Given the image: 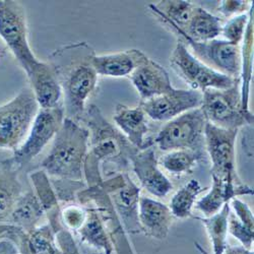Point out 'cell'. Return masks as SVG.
Returning <instances> with one entry per match:
<instances>
[{
    "label": "cell",
    "mask_w": 254,
    "mask_h": 254,
    "mask_svg": "<svg viewBox=\"0 0 254 254\" xmlns=\"http://www.w3.org/2000/svg\"><path fill=\"white\" fill-rule=\"evenodd\" d=\"M94 49L87 42H77L55 50L49 56L63 95L64 115L76 122L86 114L87 102L96 91L98 77L94 66Z\"/></svg>",
    "instance_id": "cell-1"
},
{
    "label": "cell",
    "mask_w": 254,
    "mask_h": 254,
    "mask_svg": "<svg viewBox=\"0 0 254 254\" xmlns=\"http://www.w3.org/2000/svg\"><path fill=\"white\" fill-rule=\"evenodd\" d=\"M82 121L90 132L89 152L83 165V178L88 187L103 183V169L106 165L113 166L116 174L124 171L130 165L131 157L138 151L125 135L105 118L95 104L86 110Z\"/></svg>",
    "instance_id": "cell-2"
},
{
    "label": "cell",
    "mask_w": 254,
    "mask_h": 254,
    "mask_svg": "<svg viewBox=\"0 0 254 254\" xmlns=\"http://www.w3.org/2000/svg\"><path fill=\"white\" fill-rule=\"evenodd\" d=\"M89 141L87 127L65 117L53 138L50 152L41 163V169L51 178L84 181L83 165Z\"/></svg>",
    "instance_id": "cell-3"
},
{
    "label": "cell",
    "mask_w": 254,
    "mask_h": 254,
    "mask_svg": "<svg viewBox=\"0 0 254 254\" xmlns=\"http://www.w3.org/2000/svg\"><path fill=\"white\" fill-rule=\"evenodd\" d=\"M149 7L166 27L177 35L180 42L185 46L190 47L192 54L204 64L232 78H239L241 70V49L238 45L231 44L220 39L207 42L194 41L187 37L185 32L180 30L172 22L163 16L156 9L154 4H150Z\"/></svg>",
    "instance_id": "cell-4"
},
{
    "label": "cell",
    "mask_w": 254,
    "mask_h": 254,
    "mask_svg": "<svg viewBox=\"0 0 254 254\" xmlns=\"http://www.w3.org/2000/svg\"><path fill=\"white\" fill-rule=\"evenodd\" d=\"M40 110L30 87L0 106V149L17 150L27 137Z\"/></svg>",
    "instance_id": "cell-5"
},
{
    "label": "cell",
    "mask_w": 254,
    "mask_h": 254,
    "mask_svg": "<svg viewBox=\"0 0 254 254\" xmlns=\"http://www.w3.org/2000/svg\"><path fill=\"white\" fill-rule=\"evenodd\" d=\"M28 35L23 4L13 0H0V39L26 73L40 61L30 46Z\"/></svg>",
    "instance_id": "cell-6"
},
{
    "label": "cell",
    "mask_w": 254,
    "mask_h": 254,
    "mask_svg": "<svg viewBox=\"0 0 254 254\" xmlns=\"http://www.w3.org/2000/svg\"><path fill=\"white\" fill-rule=\"evenodd\" d=\"M207 122L226 129H238L253 124V114L242 109L240 78L226 90L209 89L202 92L200 106Z\"/></svg>",
    "instance_id": "cell-7"
},
{
    "label": "cell",
    "mask_w": 254,
    "mask_h": 254,
    "mask_svg": "<svg viewBox=\"0 0 254 254\" xmlns=\"http://www.w3.org/2000/svg\"><path fill=\"white\" fill-rule=\"evenodd\" d=\"M206 123L200 107L187 111L168 121L152 142L166 153L176 150L202 151Z\"/></svg>",
    "instance_id": "cell-8"
},
{
    "label": "cell",
    "mask_w": 254,
    "mask_h": 254,
    "mask_svg": "<svg viewBox=\"0 0 254 254\" xmlns=\"http://www.w3.org/2000/svg\"><path fill=\"white\" fill-rule=\"evenodd\" d=\"M174 71L192 90L204 92L209 89L226 90L231 88L238 78H232L207 66L190 52L182 42H178L170 57Z\"/></svg>",
    "instance_id": "cell-9"
},
{
    "label": "cell",
    "mask_w": 254,
    "mask_h": 254,
    "mask_svg": "<svg viewBox=\"0 0 254 254\" xmlns=\"http://www.w3.org/2000/svg\"><path fill=\"white\" fill-rule=\"evenodd\" d=\"M64 118L63 106L51 109H40L24 142L13 152L12 157L7 159L11 165L20 170L30 164L54 138Z\"/></svg>",
    "instance_id": "cell-10"
},
{
    "label": "cell",
    "mask_w": 254,
    "mask_h": 254,
    "mask_svg": "<svg viewBox=\"0 0 254 254\" xmlns=\"http://www.w3.org/2000/svg\"><path fill=\"white\" fill-rule=\"evenodd\" d=\"M238 129L221 128L206 123L204 146L211 163V175L229 183H241L236 172V139Z\"/></svg>",
    "instance_id": "cell-11"
},
{
    "label": "cell",
    "mask_w": 254,
    "mask_h": 254,
    "mask_svg": "<svg viewBox=\"0 0 254 254\" xmlns=\"http://www.w3.org/2000/svg\"><path fill=\"white\" fill-rule=\"evenodd\" d=\"M99 186L110 196L126 233L129 234L141 233L138 221L140 187L131 180L126 172L104 179L103 183Z\"/></svg>",
    "instance_id": "cell-12"
},
{
    "label": "cell",
    "mask_w": 254,
    "mask_h": 254,
    "mask_svg": "<svg viewBox=\"0 0 254 254\" xmlns=\"http://www.w3.org/2000/svg\"><path fill=\"white\" fill-rule=\"evenodd\" d=\"M76 200L80 204H90L96 208L116 254H135L110 196L101 186L84 188L77 193Z\"/></svg>",
    "instance_id": "cell-13"
},
{
    "label": "cell",
    "mask_w": 254,
    "mask_h": 254,
    "mask_svg": "<svg viewBox=\"0 0 254 254\" xmlns=\"http://www.w3.org/2000/svg\"><path fill=\"white\" fill-rule=\"evenodd\" d=\"M201 103V92L175 88L172 92L141 101L139 107L152 120L168 122L187 111L199 108Z\"/></svg>",
    "instance_id": "cell-14"
},
{
    "label": "cell",
    "mask_w": 254,
    "mask_h": 254,
    "mask_svg": "<svg viewBox=\"0 0 254 254\" xmlns=\"http://www.w3.org/2000/svg\"><path fill=\"white\" fill-rule=\"evenodd\" d=\"M132 170L141 186L157 197H164L173 189L171 181L160 170L159 161L152 146L138 150L130 160Z\"/></svg>",
    "instance_id": "cell-15"
},
{
    "label": "cell",
    "mask_w": 254,
    "mask_h": 254,
    "mask_svg": "<svg viewBox=\"0 0 254 254\" xmlns=\"http://www.w3.org/2000/svg\"><path fill=\"white\" fill-rule=\"evenodd\" d=\"M128 78L140 96L141 101L167 94L175 89L167 70L146 55Z\"/></svg>",
    "instance_id": "cell-16"
},
{
    "label": "cell",
    "mask_w": 254,
    "mask_h": 254,
    "mask_svg": "<svg viewBox=\"0 0 254 254\" xmlns=\"http://www.w3.org/2000/svg\"><path fill=\"white\" fill-rule=\"evenodd\" d=\"M27 76L40 109H51L63 106L60 82L49 62L40 60L27 72Z\"/></svg>",
    "instance_id": "cell-17"
},
{
    "label": "cell",
    "mask_w": 254,
    "mask_h": 254,
    "mask_svg": "<svg viewBox=\"0 0 254 254\" xmlns=\"http://www.w3.org/2000/svg\"><path fill=\"white\" fill-rule=\"evenodd\" d=\"M138 221L141 233L145 236L163 241L171 231L174 217L165 203L150 197L140 196Z\"/></svg>",
    "instance_id": "cell-18"
},
{
    "label": "cell",
    "mask_w": 254,
    "mask_h": 254,
    "mask_svg": "<svg viewBox=\"0 0 254 254\" xmlns=\"http://www.w3.org/2000/svg\"><path fill=\"white\" fill-rule=\"evenodd\" d=\"M213 184L208 191L195 202V207L203 215L208 218L216 215L229 203L233 198L253 195V189L244 183H229L216 176L211 175Z\"/></svg>",
    "instance_id": "cell-19"
},
{
    "label": "cell",
    "mask_w": 254,
    "mask_h": 254,
    "mask_svg": "<svg viewBox=\"0 0 254 254\" xmlns=\"http://www.w3.org/2000/svg\"><path fill=\"white\" fill-rule=\"evenodd\" d=\"M113 119L118 129L137 150L152 146L153 142L145 139L146 133L149 131L147 116L140 107L133 108L118 104L115 108Z\"/></svg>",
    "instance_id": "cell-20"
},
{
    "label": "cell",
    "mask_w": 254,
    "mask_h": 254,
    "mask_svg": "<svg viewBox=\"0 0 254 254\" xmlns=\"http://www.w3.org/2000/svg\"><path fill=\"white\" fill-rule=\"evenodd\" d=\"M144 57L145 54L137 49L103 55L95 54L93 66L98 75L128 77Z\"/></svg>",
    "instance_id": "cell-21"
},
{
    "label": "cell",
    "mask_w": 254,
    "mask_h": 254,
    "mask_svg": "<svg viewBox=\"0 0 254 254\" xmlns=\"http://www.w3.org/2000/svg\"><path fill=\"white\" fill-rule=\"evenodd\" d=\"M29 177L34 187V192L39 198L41 204L43 205L46 217L49 221L48 224L51 226L54 233L64 228L61 223L60 202L58 201L54 191L50 177L42 169L31 172Z\"/></svg>",
    "instance_id": "cell-22"
},
{
    "label": "cell",
    "mask_w": 254,
    "mask_h": 254,
    "mask_svg": "<svg viewBox=\"0 0 254 254\" xmlns=\"http://www.w3.org/2000/svg\"><path fill=\"white\" fill-rule=\"evenodd\" d=\"M46 214L34 190H28L20 196L14 205L9 220L10 225L22 229L26 233H31L44 221Z\"/></svg>",
    "instance_id": "cell-23"
},
{
    "label": "cell",
    "mask_w": 254,
    "mask_h": 254,
    "mask_svg": "<svg viewBox=\"0 0 254 254\" xmlns=\"http://www.w3.org/2000/svg\"><path fill=\"white\" fill-rule=\"evenodd\" d=\"M18 171L7 159L0 162V223L9 219L14 205L24 193Z\"/></svg>",
    "instance_id": "cell-24"
},
{
    "label": "cell",
    "mask_w": 254,
    "mask_h": 254,
    "mask_svg": "<svg viewBox=\"0 0 254 254\" xmlns=\"http://www.w3.org/2000/svg\"><path fill=\"white\" fill-rule=\"evenodd\" d=\"M82 205L87 208V219L75 234L82 243L103 252V254H113L112 242L98 211L90 204Z\"/></svg>",
    "instance_id": "cell-25"
},
{
    "label": "cell",
    "mask_w": 254,
    "mask_h": 254,
    "mask_svg": "<svg viewBox=\"0 0 254 254\" xmlns=\"http://www.w3.org/2000/svg\"><path fill=\"white\" fill-rule=\"evenodd\" d=\"M231 211L230 202L216 215L208 218L195 217L204 226L209 243L213 248V254H223L228 245V219ZM201 254H207L199 245L196 246Z\"/></svg>",
    "instance_id": "cell-26"
},
{
    "label": "cell",
    "mask_w": 254,
    "mask_h": 254,
    "mask_svg": "<svg viewBox=\"0 0 254 254\" xmlns=\"http://www.w3.org/2000/svg\"><path fill=\"white\" fill-rule=\"evenodd\" d=\"M222 26L220 17L195 5L185 34L194 41L207 42L217 39L221 35Z\"/></svg>",
    "instance_id": "cell-27"
},
{
    "label": "cell",
    "mask_w": 254,
    "mask_h": 254,
    "mask_svg": "<svg viewBox=\"0 0 254 254\" xmlns=\"http://www.w3.org/2000/svg\"><path fill=\"white\" fill-rule=\"evenodd\" d=\"M243 46L241 50V70H240V90L242 109L246 113L249 110V95L252 80V64H253V9L251 10L249 22L243 38Z\"/></svg>",
    "instance_id": "cell-28"
},
{
    "label": "cell",
    "mask_w": 254,
    "mask_h": 254,
    "mask_svg": "<svg viewBox=\"0 0 254 254\" xmlns=\"http://www.w3.org/2000/svg\"><path fill=\"white\" fill-rule=\"evenodd\" d=\"M204 190L205 188H203L199 181L195 179H191L178 189L172 196L170 204L168 205L173 217L180 220L191 217L197 196Z\"/></svg>",
    "instance_id": "cell-29"
},
{
    "label": "cell",
    "mask_w": 254,
    "mask_h": 254,
    "mask_svg": "<svg viewBox=\"0 0 254 254\" xmlns=\"http://www.w3.org/2000/svg\"><path fill=\"white\" fill-rule=\"evenodd\" d=\"M202 158V151L176 150L167 152L160 159L159 163L170 174L181 176L191 173Z\"/></svg>",
    "instance_id": "cell-30"
},
{
    "label": "cell",
    "mask_w": 254,
    "mask_h": 254,
    "mask_svg": "<svg viewBox=\"0 0 254 254\" xmlns=\"http://www.w3.org/2000/svg\"><path fill=\"white\" fill-rule=\"evenodd\" d=\"M155 7L163 16L185 32L195 5L184 0H164Z\"/></svg>",
    "instance_id": "cell-31"
},
{
    "label": "cell",
    "mask_w": 254,
    "mask_h": 254,
    "mask_svg": "<svg viewBox=\"0 0 254 254\" xmlns=\"http://www.w3.org/2000/svg\"><path fill=\"white\" fill-rule=\"evenodd\" d=\"M252 9L253 4L248 10V13H242L233 16L226 24L222 26L221 35L224 37L223 40L229 42L231 44L238 46L240 45V43L243 41Z\"/></svg>",
    "instance_id": "cell-32"
},
{
    "label": "cell",
    "mask_w": 254,
    "mask_h": 254,
    "mask_svg": "<svg viewBox=\"0 0 254 254\" xmlns=\"http://www.w3.org/2000/svg\"><path fill=\"white\" fill-rule=\"evenodd\" d=\"M54 191L59 202L62 203H72L76 201L77 193L84 188H87V184L84 181H76L69 179H50Z\"/></svg>",
    "instance_id": "cell-33"
},
{
    "label": "cell",
    "mask_w": 254,
    "mask_h": 254,
    "mask_svg": "<svg viewBox=\"0 0 254 254\" xmlns=\"http://www.w3.org/2000/svg\"><path fill=\"white\" fill-rule=\"evenodd\" d=\"M87 219V208L76 202L67 203L61 207V223L71 233H76Z\"/></svg>",
    "instance_id": "cell-34"
},
{
    "label": "cell",
    "mask_w": 254,
    "mask_h": 254,
    "mask_svg": "<svg viewBox=\"0 0 254 254\" xmlns=\"http://www.w3.org/2000/svg\"><path fill=\"white\" fill-rule=\"evenodd\" d=\"M228 233L237 239L241 246L251 249L254 241V230L247 228L244 224H242L235 215L230 211L228 219Z\"/></svg>",
    "instance_id": "cell-35"
},
{
    "label": "cell",
    "mask_w": 254,
    "mask_h": 254,
    "mask_svg": "<svg viewBox=\"0 0 254 254\" xmlns=\"http://www.w3.org/2000/svg\"><path fill=\"white\" fill-rule=\"evenodd\" d=\"M55 243L60 254H81L73 238V233L65 228L55 233Z\"/></svg>",
    "instance_id": "cell-36"
},
{
    "label": "cell",
    "mask_w": 254,
    "mask_h": 254,
    "mask_svg": "<svg viewBox=\"0 0 254 254\" xmlns=\"http://www.w3.org/2000/svg\"><path fill=\"white\" fill-rule=\"evenodd\" d=\"M230 207L233 208L232 211L233 214L235 215V217L242 223L244 224L247 228L253 230L254 229V218L253 214L250 209V207L241 199L238 197L233 198L230 201Z\"/></svg>",
    "instance_id": "cell-37"
},
{
    "label": "cell",
    "mask_w": 254,
    "mask_h": 254,
    "mask_svg": "<svg viewBox=\"0 0 254 254\" xmlns=\"http://www.w3.org/2000/svg\"><path fill=\"white\" fill-rule=\"evenodd\" d=\"M251 6L250 1H236V0H225L221 1L219 5V11L224 16H231V15H239L245 13L247 9Z\"/></svg>",
    "instance_id": "cell-38"
},
{
    "label": "cell",
    "mask_w": 254,
    "mask_h": 254,
    "mask_svg": "<svg viewBox=\"0 0 254 254\" xmlns=\"http://www.w3.org/2000/svg\"><path fill=\"white\" fill-rule=\"evenodd\" d=\"M223 254H254V252L251 249H247L243 246L227 245Z\"/></svg>",
    "instance_id": "cell-39"
},
{
    "label": "cell",
    "mask_w": 254,
    "mask_h": 254,
    "mask_svg": "<svg viewBox=\"0 0 254 254\" xmlns=\"http://www.w3.org/2000/svg\"><path fill=\"white\" fill-rule=\"evenodd\" d=\"M4 51H5V49H4L3 45L0 43V56H2L4 54Z\"/></svg>",
    "instance_id": "cell-40"
}]
</instances>
